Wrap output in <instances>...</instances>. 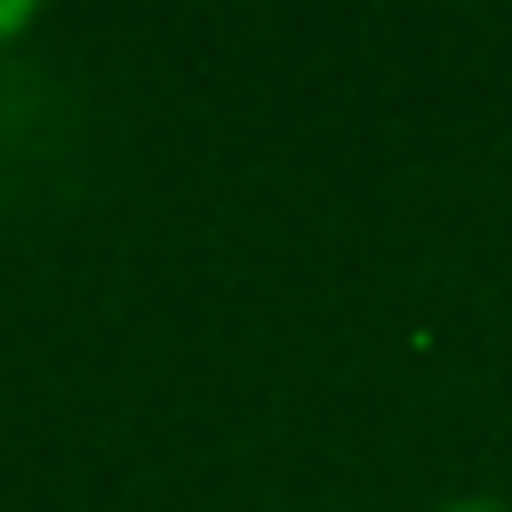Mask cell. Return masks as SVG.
<instances>
[{"label": "cell", "instance_id": "1", "mask_svg": "<svg viewBox=\"0 0 512 512\" xmlns=\"http://www.w3.org/2000/svg\"><path fill=\"white\" fill-rule=\"evenodd\" d=\"M24 24H32V8H0V40H8V32H24Z\"/></svg>", "mask_w": 512, "mask_h": 512}, {"label": "cell", "instance_id": "2", "mask_svg": "<svg viewBox=\"0 0 512 512\" xmlns=\"http://www.w3.org/2000/svg\"><path fill=\"white\" fill-rule=\"evenodd\" d=\"M440 512H504V504H480V496H464V504H440Z\"/></svg>", "mask_w": 512, "mask_h": 512}]
</instances>
